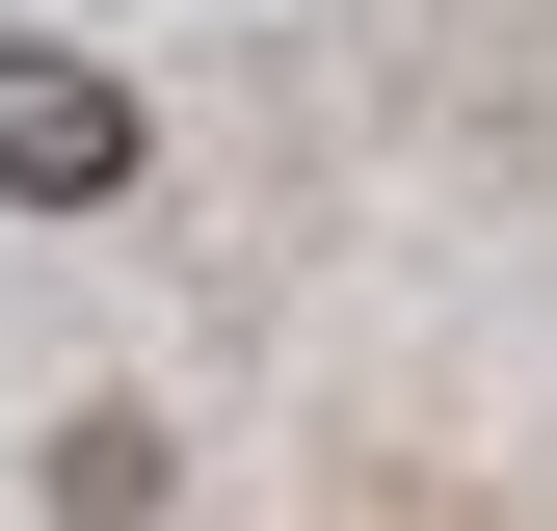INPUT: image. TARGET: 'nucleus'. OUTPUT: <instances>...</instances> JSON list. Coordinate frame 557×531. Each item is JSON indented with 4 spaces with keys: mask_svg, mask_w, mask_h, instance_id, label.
Returning a JSON list of instances; mask_svg holds the SVG:
<instances>
[{
    "mask_svg": "<svg viewBox=\"0 0 557 531\" xmlns=\"http://www.w3.org/2000/svg\"><path fill=\"white\" fill-rule=\"evenodd\" d=\"M133 186V81L107 53H0V213H107Z\"/></svg>",
    "mask_w": 557,
    "mask_h": 531,
    "instance_id": "f257e3e1",
    "label": "nucleus"
}]
</instances>
